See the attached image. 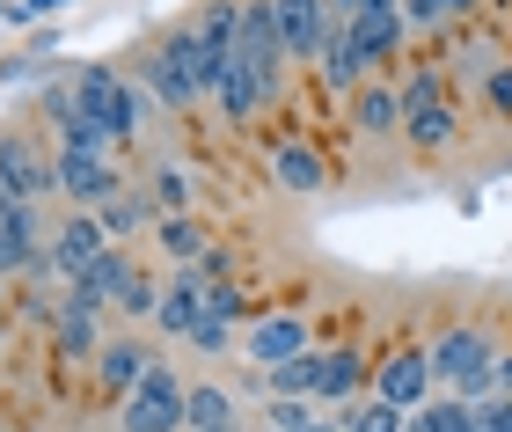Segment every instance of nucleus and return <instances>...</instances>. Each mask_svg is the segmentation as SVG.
<instances>
[{
	"label": "nucleus",
	"instance_id": "nucleus-1",
	"mask_svg": "<svg viewBox=\"0 0 512 432\" xmlns=\"http://www.w3.org/2000/svg\"><path fill=\"white\" fill-rule=\"evenodd\" d=\"M132 74L154 88V103L169 110V118L198 110V103H205V44H198V30H191V22H176L169 37H154L147 52H139Z\"/></svg>",
	"mask_w": 512,
	"mask_h": 432
},
{
	"label": "nucleus",
	"instance_id": "nucleus-2",
	"mask_svg": "<svg viewBox=\"0 0 512 432\" xmlns=\"http://www.w3.org/2000/svg\"><path fill=\"white\" fill-rule=\"evenodd\" d=\"M425 352H432V381H439L447 396H461V403H491V396H498V381H491V374H498V345H491L476 323L439 330Z\"/></svg>",
	"mask_w": 512,
	"mask_h": 432
},
{
	"label": "nucleus",
	"instance_id": "nucleus-3",
	"mask_svg": "<svg viewBox=\"0 0 512 432\" xmlns=\"http://www.w3.org/2000/svg\"><path fill=\"white\" fill-rule=\"evenodd\" d=\"M74 103L96 118L118 147H132L139 140V88H132V74H118V66H74Z\"/></svg>",
	"mask_w": 512,
	"mask_h": 432
},
{
	"label": "nucleus",
	"instance_id": "nucleus-4",
	"mask_svg": "<svg viewBox=\"0 0 512 432\" xmlns=\"http://www.w3.org/2000/svg\"><path fill=\"white\" fill-rule=\"evenodd\" d=\"M183 389H191V381H183L169 359H154V374L118 403V432H183Z\"/></svg>",
	"mask_w": 512,
	"mask_h": 432
},
{
	"label": "nucleus",
	"instance_id": "nucleus-5",
	"mask_svg": "<svg viewBox=\"0 0 512 432\" xmlns=\"http://www.w3.org/2000/svg\"><path fill=\"white\" fill-rule=\"evenodd\" d=\"M300 352H315V323L300 308H264L256 323L242 330V359L249 367H286V359H300Z\"/></svg>",
	"mask_w": 512,
	"mask_h": 432
},
{
	"label": "nucleus",
	"instance_id": "nucleus-6",
	"mask_svg": "<svg viewBox=\"0 0 512 432\" xmlns=\"http://www.w3.org/2000/svg\"><path fill=\"white\" fill-rule=\"evenodd\" d=\"M432 352L425 345H395L388 359H374V396L395 403V411H425L432 403Z\"/></svg>",
	"mask_w": 512,
	"mask_h": 432
},
{
	"label": "nucleus",
	"instance_id": "nucleus-7",
	"mask_svg": "<svg viewBox=\"0 0 512 432\" xmlns=\"http://www.w3.org/2000/svg\"><path fill=\"white\" fill-rule=\"evenodd\" d=\"M0 191L37 206V198H59V176H52V154H44L30 132H0Z\"/></svg>",
	"mask_w": 512,
	"mask_h": 432
},
{
	"label": "nucleus",
	"instance_id": "nucleus-8",
	"mask_svg": "<svg viewBox=\"0 0 512 432\" xmlns=\"http://www.w3.org/2000/svg\"><path fill=\"white\" fill-rule=\"evenodd\" d=\"M103 249H118V242H110L103 227H96V213H66L52 235H44V271H52V279L66 286V279H81V271L96 264Z\"/></svg>",
	"mask_w": 512,
	"mask_h": 432
},
{
	"label": "nucleus",
	"instance_id": "nucleus-9",
	"mask_svg": "<svg viewBox=\"0 0 512 432\" xmlns=\"http://www.w3.org/2000/svg\"><path fill=\"white\" fill-rule=\"evenodd\" d=\"M205 96L220 103V125H256V118H264V103H271V88L256 81V66L235 52V59L205 66Z\"/></svg>",
	"mask_w": 512,
	"mask_h": 432
},
{
	"label": "nucleus",
	"instance_id": "nucleus-10",
	"mask_svg": "<svg viewBox=\"0 0 512 432\" xmlns=\"http://www.w3.org/2000/svg\"><path fill=\"white\" fill-rule=\"evenodd\" d=\"M52 176H59V198L74 213H96L103 198H118L125 191V176H118V162H103V154H52Z\"/></svg>",
	"mask_w": 512,
	"mask_h": 432
},
{
	"label": "nucleus",
	"instance_id": "nucleus-11",
	"mask_svg": "<svg viewBox=\"0 0 512 432\" xmlns=\"http://www.w3.org/2000/svg\"><path fill=\"white\" fill-rule=\"evenodd\" d=\"M44 271V235H37V206L0 191V279H37Z\"/></svg>",
	"mask_w": 512,
	"mask_h": 432
},
{
	"label": "nucleus",
	"instance_id": "nucleus-12",
	"mask_svg": "<svg viewBox=\"0 0 512 432\" xmlns=\"http://www.w3.org/2000/svg\"><path fill=\"white\" fill-rule=\"evenodd\" d=\"M242 59L256 66V81H264V88H271V103H278V88H286L293 59H286V44H278V15H271V0H242Z\"/></svg>",
	"mask_w": 512,
	"mask_h": 432
},
{
	"label": "nucleus",
	"instance_id": "nucleus-13",
	"mask_svg": "<svg viewBox=\"0 0 512 432\" xmlns=\"http://www.w3.org/2000/svg\"><path fill=\"white\" fill-rule=\"evenodd\" d=\"M359 396H374V359H366L359 345H330V352H322L315 403H322V411H352Z\"/></svg>",
	"mask_w": 512,
	"mask_h": 432
},
{
	"label": "nucleus",
	"instance_id": "nucleus-14",
	"mask_svg": "<svg viewBox=\"0 0 512 432\" xmlns=\"http://www.w3.org/2000/svg\"><path fill=\"white\" fill-rule=\"evenodd\" d=\"M154 374V345H139V337H103V352H96V381H103V396L110 403H125L139 381Z\"/></svg>",
	"mask_w": 512,
	"mask_h": 432
},
{
	"label": "nucleus",
	"instance_id": "nucleus-15",
	"mask_svg": "<svg viewBox=\"0 0 512 432\" xmlns=\"http://www.w3.org/2000/svg\"><path fill=\"white\" fill-rule=\"evenodd\" d=\"M278 15V44H286L293 66H315L322 59V37H330V15H322V0H271Z\"/></svg>",
	"mask_w": 512,
	"mask_h": 432
},
{
	"label": "nucleus",
	"instance_id": "nucleus-16",
	"mask_svg": "<svg viewBox=\"0 0 512 432\" xmlns=\"http://www.w3.org/2000/svg\"><path fill=\"white\" fill-rule=\"evenodd\" d=\"M205 293H213V279L191 264V271H176L169 286H161V315H154V330L161 337H191V323L205 315Z\"/></svg>",
	"mask_w": 512,
	"mask_h": 432
},
{
	"label": "nucleus",
	"instance_id": "nucleus-17",
	"mask_svg": "<svg viewBox=\"0 0 512 432\" xmlns=\"http://www.w3.org/2000/svg\"><path fill=\"white\" fill-rule=\"evenodd\" d=\"M271 176H278V191L315 198L322 184H330V162H322L308 140H278V147H271Z\"/></svg>",
	"mask_w": 512,
	"mask_h": 432
},
{
	"label": "nucleus",
	"instance_id": "nucleus-18",
	"mask_svg": "<svg viewBox=\"0 0 512 432\" xmlns=\"http://www.w3.org/2000/svg\"><path fill=\"white\" fill-rule=\"evenodd\" d=\"M344 125H352L359 140H395V132H403V96H395L388 81H366L352 96V118Z\"/></svg>",
	"mask_w": 512,
	"mask_h": 432
},
{
	"label": "nucleus",
	"instance_id": "nucleus-19",
	"mask_svg": "<svg viewBox=\"0 0 512 432\" xmlns=\"http://www.w3.org/2000/svg\"><path fill=\"white\" fill-rule=\"evenodd\" d=\"M403 140L417 154H447L461 140V110L454 103H403Z\"/></svg>",
	"mask_w": 512,
	"mask_h": 432
},
{
	"label": "nucleus",
	"instance_id": "nucleus-20",
	"mask_svg": "<svg viewBox=\"0 0 512 432\" xmlns=\"http://www.w3.org/2000/svg\"><path fill=\"white\" fill-rule=\"evenodd\" d=\"M191 30H198V44H205V66L235 59V52H242V0H205Z\"/></svg>",
	"mask_w": 512,
	"mask_h": 432
},
{
	"label": "nucleus",
	"instance_id": "nucleus-21",
	"mask_svg": "<svg viewBox=\"0 0 512 432\" xmlns=\"http://www.w3.org/2000/svg\"><path fill=\"white\" fill-rule=\"evenodd\" d=\"M154 242H161V257H169L176 271H191V264L213 257V235L198 227V213H161L154 220Z\"/></svg>",
	"mask_w": 512,
	"mask_h": 432
},
{
	"label": "nucleus",
	"instance_id": "nucleus-22",
	"mask_svg": "<svg viewBox=\"0 0 512 432\" xmlns=\"http://www.w3.org/2000/svg\"><path fill=\"white\" fill-rule=\"evenodd\" d=\"M220 425H242L235 389H220V381H191V389H183V432H220Z\"/></svg>",
	"mask_w": 512,
	"mask_h": 432
},
{
	"label": "nucleus",
	"instance_id": "nucleus-23",
	"mask_svg": "<svg viewBox=\"0 0 512 432\" xmlns=\"http://www.w3.org/2000/svg\"><path fill=\"white\" fill-rule=\"evenodd\" d=\"M264 425H271V432H344V418L322 411L315 396H271V403H264Z\"/></svg>",
	"mask_w": 512,
	"mask_h": 432
},
{
	"label": "nucleus",
	"instance_id": "nucleus-24",
	"mask_svg": "<svg viewBox=\"0 0 512 432\" xmlns=\"http://www.w3.org/2000/svg\"><path fill=\"white\" fill-rule=\"evenodd\" d=\"M154 220H161V213H154L147 191H118V198H103V206H96V227H103L110 242H132L139 227H154Z\"/></svg>",
	"mask_w": 512,
	"mask_h": 432
},
{
	"label": "nucleus",
	"instance_id": "nucleus-25",
	"mask_svg": "<svg viewBox=\"0 0 512 432\" xmlns=\"http://www.w3.org/2000/svg\"><path fill=\"white\" fill-rule=\"evenodd\" d=\"M103 352V323H88V315H59L52 323V359H66V367H96Z\"/></svg>",
	"mask_w": 512,
	"mask_h": 432
},
{
	"label": "nucleus",
	"instance_id": "nucleus-26",
	"mask_svg": "<svg viewBox=\"0 0 512 432\" xmlns=\"http://www.w3.org/2000/svg\"><path fill=\"white\" fill-rule=\"evenodd\" d=\"M147 198H154V213H191L198 206V176L183 169V162H161L147 176Z\"/></svg>",
	"mask_w": 512,
	"mask_h": 432
},
{
	"label": "nucleus",
	"instance_id": "nucleus-27",
	"mask_svg": "<svg viewBox=\"0 0 512 432\" xmlns=\"http://www.w3.org/2000/svg\"><path fill=\"white\" fill-rule=\"evenodd\" d=\"M315 381H322V345L286 359V367H271L264 374V396H315Z\"/></svg>",
	"mask_w": 512,
	"mask_h": 432
},
{
	"label": "nucleus",
	"instance_id": "nucleus-28",
	"mask_svg": "<svg viewBox=\"0 0 512 432\" xmlns=\"http://www.w3.org/2000/svg\"><path fill=\"white\" fill-rule=\"evenodd\" d=\"M410 432H476V403H461V396H432L425 411H410Z\"/></svg>",
	"mask_w": 512,
	"mask_h": 432
},
{
	"label": "nucleus",
	"instance_id": "nucleus-29",
	"mask_svg": "<svg viewBox=\"0 0 512 432\" xmlns=\"http://www.w3.org/2000/svg\"><path fill=\"white\" fill-rule=\"evenodd\" d=\"M81 279H88V286H96V293H103V301H110V308H118V301H125V286L139 279V264L125 257V249H103V257H96V264H88V271H81Z\"/></svg>",
	"mask_w": 512,
	"mask_h": 432
},
{
	"label": "nucleus",
	"instance_id": "nucleus-30",
	"mask_svg": "<svg viewBox=\"0 0 512 432\" xmlns=\"http://www.w3.org/2000/svg\"><path fill=\"white\" fill-rule=\"evenodd\" d=\"M337 418H344V432H410V411H395L381 396H359L352 411H337Z\"/></svg>",
	"mask_w": 512,
	"mask_h": 432
},
{
	"label": "nucleus",
	"instance_id": "nucleus-31",
	"mask_svg": "<svg viewBox=\"0 0 512 432\" xmlns=\"http://www.w3.org/2000/svg\"><path fill=\"white\" fill-rule=\"evenodd\" d=\"M205 315H220L227 330H249L264 308H256V301H249V293H242L235 279H213V293H205Z\"/></svg>",
	"mask_w": 512,
	"mask_h": 432
},
{
	"label": "nucleus",
	"instance_id": "nucleus-32",
	"mask_svg": "<svg viewBox=\"0 0 512 432\" xmlns=\"http://www.w3.org/2000/svg\"><path fill=\"white\" fill-rule=\"evenodd\" d=\"M395 96H403V103H447V66H439V59H417L410 74L395 81Z\"/></svg>",
	"mask_w": 512,
	"mask_h": 432
},
{
	"label": "nucleus",
	"instance_id": "nucleus-33",
	"mask_svg": "<svg viewBox=\"0 0 512 432\" xmlns=\"http://www.w3.org/2000/svg\"><path fill=\"white\" fill-rule=\"evenodd\" d=\"M403 22H410V37H432V30H447L454 15V0H403Z\"/></svg>",
	"mask_w": 512,
	"mask_h": 432
},
{
	"label": "nucleus",
	"instance_id": "nucleus-34",
	"mask_svg": "<svg viewBox=\"0 0 512 432\" xmlns=\"http://www.w3.org/2000/svg\"><path fill=\"white\" fill-rule=\"evenodd\" d=\"M118 315H125V323H154V315H161V286L147 279V271H139V279L125 286V301H118Z\"/></svg>",
	"mask_w": 512,
	"mask_h": 432
},
{
	"label": "nucleus",
	"instance_id": "nucleus-35",
	"mask_svg": "<svg viewBox=\"0 0 512 432\" xmlns=\"http://www.w3.org/2000/svg\"><path fill=\"white\" fill-rule=\"evenodd\" d=\"M183 345H191V352H205V359H220V352H235V330H227L220 315H198V323H191V337H183Z\"/></svg>",
	"mask_w": 512,
	"mask_h": 432
},
{
	"label": "nucleus",
	"instance_id": "nucleus-36",
	"mask_svg": "<svg viewBox=\"0 0 512 432\" xmlns=\"http://www.w3.org/2000/svg\"><path fill=\"white\" fill-rule=\"evenodd\" d=\"M483 103H491L498 118H512V59H505V66H491V74H483Z\"/></svg>",
	"mask_w": 512,
	"mask_h": 432
},
{
	"label": "nucleus",
	"instance_id": "nucleus-37",
	"mask_svg": "<svg viewBox=\"0 0 512 432\" xmlns=\"http://www.w3.org/2000/svg\"><path fill=\"white\" fill-rule=\"evenodd\" d=\"M476 432H512V396H491V403H476Z\"/></svg>",
	"mask_w": 512,
	"mask_h": 432
},
{
	"label": "nucleus",
	"instance_id": "nucleus-38",
	"mask_svg": "<svg viewBox=\"0 0 512 432\" xmlns=\"http://www.w3.org/2000/svg\"><path fill=\"white\" fill-rule=\"evenodd\" d=\"M59 8H74V0H15L8 22H37V15H59Z\"/></svg>",
	"mask_w": 512,
	"mask_h": 432
},
{
	"label": "nucleus",
	"instance_id": "nucleus-39",
	"mask_svg": "<svg viewBox=\"0 0 512 432\" xmlns=\"http://www.w3.org/2000/svg\"><path fill=\"white\" fill-rule=\"evenodd\" d=\"M491 381H498V396H512V352H498V374Z\"/></svg>",
	"mask_w": 512,
	"mask_h": 432
},
{
	"label": "nucleus",
	"instance_id": "nucleus-40",
	"mask_svg": "<svg viewBox=\"0 0 512 432\" xmlns=\"http://www.w3.org/2000/svg\"><path fill=\"white\" fill-rule=\"evenodd\" d=\"M8 301H15V293H8V279H0V315H8Z\"/></svg>",
	"mask_w": 512,
	"mask_h": 432
},
{
	"label": "nucleus",
	"instance_id": "nucleus-41",
	"mask_svg": "<svg viewBox=\"0 0 512 432\" xmlns=\"http://www.w3.org/2000/svg\"><path fill=\"white\" fill-rule=\"evenodd\" d=\"M8 15H15V0H0V22H8Z\"/></svg>",
	"mask_w": 512,
	"mask_h": 432
},
{
	"label": "nucleus",
	"instance_id": "nucleus-42",
	"mask_svg": "<svg viewBox=\"0 0 512 432\" xmlns=\"http://www.w3.org/2000/svg\"><path fill=\"white\" fill-rule=\"evenodd\" d=\"M220 432H249V425H220Z\"/></svg>",
	"mask_w": 512,
	"mask_h": 432
},
{
	"label": "nucleus",
	"instance_id": "nucleus-43",
	"mask_svg": "<svg viewBox=\"0 0 512 432\" xmlns=\"http://www.w3.org/2000/svg\"><path fill=\"white\" fill-rule=\"evenodd\" d=\"M249 432H271V425H249Z\"/></svg>",
	"mask_w": 512,
	"mask_h": 432
}]
</instances>
